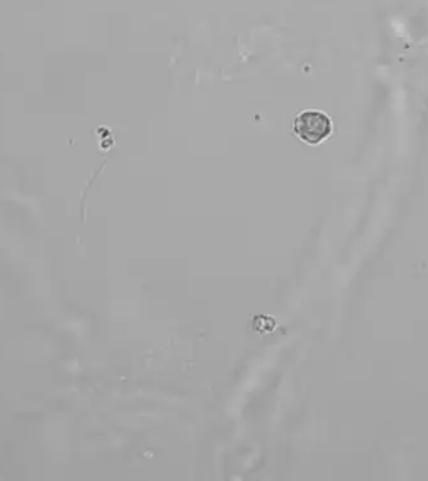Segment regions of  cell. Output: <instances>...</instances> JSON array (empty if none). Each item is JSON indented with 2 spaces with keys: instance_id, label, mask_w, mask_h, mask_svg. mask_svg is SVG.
Returning <instances> with one entry per match:
<instances>
[{
  "instance_id": "obj_1",
  "label": "cell",
  "mask_w": 428,
  "mask_h": 481,
  "mask_svg": "<svg viewBox=\"0 0 428 481\" xmlns=\"http://www.w3.org/2000/svg\"><path fill=\"white\" fill-rule=\"evenodd\" d=\"M292 131L301 141L316 146L331 135L332 122L325 113L316 111L301 112L294 120Z\"/></svg>"
}]
</instances>
